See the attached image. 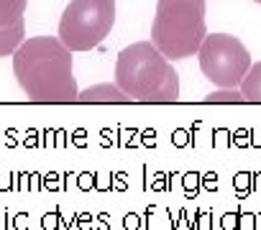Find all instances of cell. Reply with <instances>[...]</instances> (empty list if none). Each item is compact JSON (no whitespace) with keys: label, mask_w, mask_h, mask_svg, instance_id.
Returning <instances> with one entry per match:
<instances>
[{"label":"cell","mask_w":261,"mask_h":230,"mask_svg":"<svg viewBox=\"0 0 261 230\" xmlns=\"http://www.w3.org/2000/svg\"><path fill=\"white\" fill-rule=\"evenodd\" d=\"M207 36L205 0H156L151 44L172 62L200 51Z\"/></svg>","instance_id":"3957f363"},{"label":"cell","mask_w":261,"mask_h":230,"mask_svg":"<svg viewBox=\"0 0 261 230\" xmlns=\"http://www.w3.org/2000/svg\"><path fill=\"white\" fill-rule=\"evenodd\" d=\"M205 100L207 102H241L243 95H241V87H220V90L210 92Z\"/></svg>","instance_id":"30bf717a"},{"label":"cell","mask_w":261,"mask_h":230,"mask_svg":"<svg viewBox=\"0 0 261 230\" xmlns=\"http://www.w3.org/2000/svg\"><path fill=\"white\" fill-rule=\"evenodd\" d=\"M241 95L248 102H261V62L251 64V69L246 72L241 82Z\"/></svg>","instance_id":"ba28073f"},{"label":"cell","mask_w":261,"mask_h":230,"mask_svg":"<svg viewBox=\"0 0 261 230\" xmlns=\"http://www.w3.org/2000/svg\"><path fill=\"white\" fill-rule=\"evenodd\" d=\"M253 3H261V0H253Z\"/></svg>","instance_id":"8fae6325"},{"label":"cell","mask_w":261,"mask_h":230,"mask_svg":"<svg viewBox=\"0 0 261 230\" xmlns=\"http://www.w3.org/2000/svg\"><path fill=\"white\" fill-rule=\"evenodd\" d=\"M13 74L34 102H72L77 100V79L72 51L59 36L26 39L13 51Z\"/></svg>","instance_id":"6da1fadb"},{"label":"cell","mask_w":261,"mask_h":230,"mask_svg":"<svg viewBox=\"0 0 261 230\" xmlns=\"http://www.w3.org/2000/svg\"><path fill=\"white\" fill-rule=\"evenodd\" d=\"M26 41V23H16L8 28H0V56H13V51Z\"/></svg>","instance_id":"52a82bcc"},{"label":"cell","mask_w":261,"mask_h":230,"mask_svg":"<svg viewBox=\"0 0 261 230\" xmlns=\"http://www.w3.org/2000/svg\"><path fill=\"white\" fill-rule=\"evenodd\" d=\"M77 100H82V102H128L130 97L118 84L102 82V84H92L87 90H80Z\"/></svg>","instance_id":"8992f818"},{"label":"cell","mask_w":261,"mask_h":230,"mask_svg":"<svg viewBox=\"0 0 261 230\" xmlns=\"http://www.w3.org/2000/svg\"><path fill=\"white\" fill-rule=\"evenodd\" d=\"M26 0H0V28H8L23 21Z\"/></svg>","instance_id":"9c48e42d"},{"label":"cell","mask_w":261,"mask_h":230,"mask_svg":"<svg viewBox=\"0 0 261 230\" xmlns=\"http://www.w3.org/2000/svg\"><path fill=\"white\" fill-rule=\"evenodd\" d=\"M115 23V0H69L59 21V41L69 51H90Z\"/></svg>","instance_id":"277c9868"},{"label":"cell","mask_w":261,"mask_h":230,"mask_svg":"<svg viewBox=\"0 0 261 230\" xmlns=\"http://www.w3.org/2000/svg\"><path fill=\"white\" fill-rule=\"evenodd\" d=\"M115 84L141 102H174L179 97V74L151 41H136L118 54Z\"/></svg>","instance_id":"7a4b0ae2"},{"label":"cell","mask_w":261,"mask_h":230,"mask_svg":"<svg viewBox=\"0 0 261 230\" xmlns=\"http://www.w3.org/2000/svg\"><path fill=\"white\" fill-rule=\"evenodd\" d=\"M197 59H200L202 74L218 87H241L246 72L253 64L243 41L230 34L205 36L197 51Z\"/></svg>","instance_id":"5b68a950"}]
</instances>
